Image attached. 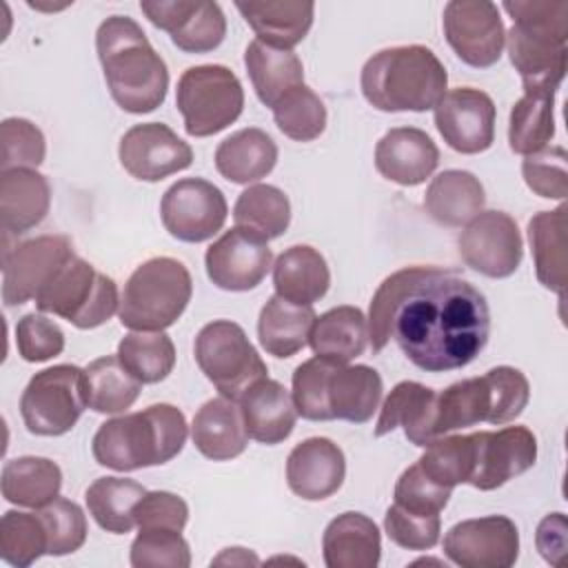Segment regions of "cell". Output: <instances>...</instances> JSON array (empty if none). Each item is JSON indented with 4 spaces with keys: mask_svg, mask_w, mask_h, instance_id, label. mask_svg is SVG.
<instances>
[{
    "mask_svg": "<svg viewBox=\"0 0 568 568\" xmlns=\"http://www.w3.org/2000/svg\"><path fill=\"white\" fill-rule=\"evenodd\" d=\"M133 519L140 530H175L182 532L189 521L186 501L169 490L144 493L133 506Z\"/></svg>",
    "mask_w": 568,
    "mask_h": 568,
    "instance_id": "cell-57",
    "label": "cell"
},
{
    "mask_svg": "<svg viewBox=\"0 0 568 568\" xmlns=\"http://www.w3.org/2000/svg\"><path fill=\"white\" fill-rule=\"evenodd\" d=\"M417 459L422 470L439 486L455 488L457 484H468L475 470L477 439L470 435H439Z\"/></svg>",
    "mask_w": 568,
    "mask_h": 568,
    "instance_id": "cell-44",
    "label": "cell"
},
{
    "mask_svg": "<svg viewBox=\"0 0 568 568\" xmlns=\"http://www.w3.org/2000/svg\"><path fill=\"white\" fill-rule=\"evenodd\" d=\"M38 515L47 528V555H71L87 541V517L75 501L55 497L51 504L38 508Z\"/></svg>",
    "mask_w": 568,
    "mask_h": 568,
    "instance_id": "cell-48",
    "label": "cell"
},
{
    "mask_svg": "<svg viewBox=\"0 0 568 568\" xmlns=\"http://www.w3.org/2000/svg\"><path fill=\"white\" fill-rule=\"evenodd\" d=\"M566 530L568 528H566L564 513L546 515L537 526V535H535L537 550L552 566H557L566 552Z\"/></svg>",
    "mask_w": 568,
    "mask_h": 568,
    "instance_id": "cell-58",
    "label": "cell"
},
{
    "mask_svg": "<svg viewBox=\"0 0 568 568\" xmlns=\"http://www.w3.org/2000/svg\"><path fill=\"white\" fill-rule=\"evenodd\" d=\"M493 415V390L486 375L468 377L450 384L446 390L437 393L435 402V437L450 430L468 428L475 424H490Z\"/></svg>",
    "mask_w": 568,
    "mask_h": 568,
    "instance_id": "cell-38",
    "label": "cell"
},
{
    "mask_svg": "<svg viewBox=\"0 0 568 568\" xmlns=\"http://www.w3.org/2000/svg\"><path fill=\"white\" fill-rule=\"evenodd\" d=\"M497 109L488 93L457 87L435 104V126L444 142L464 155H475L495 142Z\"/></svg>",
    "mask_w": 568,
    "mask_h": 568,
    "instance_id": "cell-16",
    "label": "cell"
},
{
    "mask_svg": "<svg viewBox=\"0 0 568 568\" xmlns=\"http://www.w3.org/2000/svg\"><path fill=\"white\" fill-rule=\"evenodd\" d=\"M444 555L462 568H510L519 557V530L504 515L466 519L448 528Z\"/></svg>",
    "mask_w": 568,
    "mask_h": 568,
    "instance_id": "cell-15",
    "label": "cell"
},
{
    "mask_svg": "<svg viewBox=\"0 0 568 568\" xmlns=\"http://www.w3.org/2000/svg\"><path fill=\"white\" fill-rule=\"evenodd\" d=\"M193 295L189 268L175 257H151L129 275L118 306L131 331H164L186 311Z\"/></svg>",
    "mask_w": 568,
    "mask_h": 568,
    "instance_id": "cell-6",
    "label": "cell"
},
{
    "mask_svg": "<svg viewBox=\"0 0 568 568\" xmlns=\"http://www.w3.org/2000/svg\"><path fill=\"white\" fill-rule=\"evenodd\" d=\"M308 344L317 357L348 364L368 344V322L357 306H335L315 317Z\"/></svg>",
    "mask_w": 568,
    "mask_h": 568,
    "instance_id": "cell-36",
    "label": "cell"
},
{
    "mask_svg": "<svg viewBox=\"0 0 568 568\" xmlns=\"http://www.w3.org/2000/svg\"><path fill=\"white\" fill-rule=\"evenodd\" d=\"M566 213L561 202L555 211H539L528 222V242L537 280L564 300L566 291Z\"/></svg>",
    "mask_w": 568,
    "mask_h": 568,
    "instance_id": "cell-34",
    "label": "cell"
},
{
    "mask_svg": "<svg viewBox=\"0 0 568 568\" xmlns=\"http://www.w3.org/2000/svg\"><path fill=\"white\" fill-rule=\"evenodd\" d=\"M213 566H257L260 559L246 548H224L213 561Z\"/></svg>",
    "mask_w": 568,
    "mask_h": 568,
    "instance_id": "cell-59",
    "label": "cell"
},
{
    "mask_svg": "<svg viewBox=\"0 0 568 568\" xmlns=\"http://www.w3.org/2000/svg\"><path fill=\"white\" fill-rule=\"evenodd\" d=\"M493 390L490 424H506L521 415L530 399V384L519 368L495 366L486 373Z\"/></svg>",
    "mask_w": 568,
    "mask_h": 568,
    "instance_id": "cell-56",
    "label": "cell"
},
{
    "mask_svg": "<svg viewBox=\"0 0 568 568\" xmlns=\"http://www.w3.org/2000/svg\"><path fill=\"white\" fill-rule=\"evenodd\" d=\"M439 151L430 135L415 126H395L375 146V169L399 186H417L433 175Z\"/></svg>",
    "mask_w": 568,
    "mask_h": 568,
    "instance_id": "cell-22",
    "label": "cell"
},
{
    "mask_svg": "<svg viewBox=\"0 0 568 568\" xmlns=\"http://www.w3.org/2000/svg\"><path fill=\"white\" fill-rule=\"evenodd\" d=\"M475 439V470L468 484L477 490H495L524 475L537 462V437L526 426L479 430Z\"/></svg>",
    "mask_w": 568,
    "mask_h": 568,
    "instance_id": "cell-20",
    "label": "cell"
},
{
    "mask_svg": "<svg viewBox=\"0 0 568 568\" xmlns=\"http://www.w3.org/2000/svg\"><path fill=\"white\" fill-rule=\"evenodd\" d=\"M209 280L222 291H251L273 266V251L260 235L233 226L224 231L204 255Z\"/></svg>",
    "mask_w": 568,
    "mask_h": 568,
    "instance_id": "cell-18",
    "label": "cell"
},
{
    "mask_svg": "<svg viewBox=\"0 0 568 568\" xmlns=\"http://www.w3.org/2000/svg\"><path fill=\"white\" fill-rule=\"evenodd\" d=\"M390 337L406 359L426 373L464 368L488 344V302L457 271L439 266L406 293L395 311Z\"/></svg>",
    "mask_w": 568,
    "mask_h": 568,
    "instance_id": "cell-1",
    "label": "cell"
},
{
    "mask_svg": "<svg viewBox=\"0 0 568 568\" xmlns=\"http://www.w3.org/2000/svg\"><path fill=\"white\" fill-rule=\"evenodd\" d=\"M51 206L49 180L36 169L0 173V224L7 235H22L38 226Z\"/></svg>",
    "mask_w": 568,
    "mask_h": 568,
    "instance_id": "cell-24",
    "label": "cell"
},
{
    "mask_svg": "<svg viewBox=\"0 0 568 568\" xmlns=\"http://www.w3.org/2000/svg\"><path fill=\"white\" fill-rule=\"evenodd\" d=\"M246 24L257 40L277 49H293L313 27V2L297 0H266V2H235Z\"/></svg>",
    "mask_w": 568,
    "mask_h": 568,
    "instance_id": "cell-30",
    "label": "cell"
},
{
    "mask_svg": "<svg viewBox=\"0 0 568 568\" xmlns=\"http://www.w3.org/2000/svg\"><path fill=\"white\" fill-rule=\"evenodd\" d=\"M315 317L313 306H302L280 295L268 297L257 320V337L262 348L280 359L293 357L308 344Z\"/></svg>",
    "mask_w": 568,
    "mask_h": 568,
    "instance_id": "cell-35",
    "label": "cell"
},
{
    "mask_svg": "<svg viewBox=\"0 0 568 568\" xmlns=\"http://www.w3.org/2000/svg\"><path fill=\"white\" fill-rule=\"evenodd\" d=\"M566 149L546 146L532 155H526L521 162V175L526 186L539 197L566 200L568 195V169H566Z\"/></svg>",
    "mask_w": 568,
    "mask_h": 568,
    "instance_id": "cell-52",
    "label": "cell"
},
{
    "mask_svg": "<svg viewBox=\"0 0 568 568\" xmlns=\"http://www.w3.org/2000/svg\"><path fill=\"white\" fill-rule=\"evenodd\" d=\"M149 22L166 31L173 44L186 53H206L222 44L226 18L217 2L195 0H142Z\"/></svg>",
    "mask_w": 568,
    "mask_h": 568,
    "instance_id": "cell-19",
    "label": "cell"
},
{
    "mask_svg": "<svg viewBox=\"0 0 568 568\" xmlns=\"http://www.w3.org/2000/svg\"><path fill=\"white\" fill-rule=\"evenodd\" d=\"M226 213L224 193L202 178L178 180L160 202V217L169 235L189 244L211 240L224 226Z\"/></svg>",
    "mask_w": 568,
    "mask_h": 568,
    "instance_id": "cell-11",
    "label": "cell"
},
{
    "mask_svg": "<svg viewBox=\"0 0 568 568\" xmlns=\"http://www.w3.org/2000/svg\"><path fill=\"white\" fill-rule=\"evenodd\" d=\"M47 528L38 513L7 510L0 519V557L16 566L27 568L47 555Z\"/></svg>",
    "mask_w": 568,
    "mask_h": 568,
    "instance_id": "cell-47",
    "label": "cell"
},
{
    "mask_svg": "<svg viewBox=\"0 0 568 568\" xmlns=\"http://www.w3.org/2000/svg\"><path fill=\"white\" fill-rule=\"evenodd\" d=\"M120 306L113 277L95 271L93 264L73 255L36 295V308L51 313L75 328H95L109 322Z\"/></svg>",
    "mask_w": 568,
    "mask_h": 568,
    "instance_id": "cell-7",
    "label": "cell"
},
{
    "mask_svg": "<svg viewBox=\"0 0 568 568\" xmlns=\"http://www.w3.org/2000/svg\"><path fill=\"white\" fill-rule=\"evenodd\" d=\"M118 155L124 171L142 182H160L193 162V149L162 122L133 124L122 135Z\"/></svg>",
    "mask_w": 568,
    "mask_h": 568,
    "instance_id": "cell-17",
    "label": "cell"
},
{
    "mask_svg": "<svg viewBox=\"0 0 568 568\" xmlns=\"http://www.w3.org/2000/svg\"><path fill=\"white\" fill-rule=\"evenodd\" d=\"M435 402L437 393L419 382H399L379 408L375 424V437L393 433L397 426L404 428V435L410 444L424 448L435 439Z\"/></svg>",
    "mask_w": 568,
    "mask_h": 568,
    "instance_id": "cell-25",
    "label": "cell"
},
{
    "mask_svg": "<svg viewBox=\"0 0 568 568\" xmlns=\"http://www.w3.org/2000/svg\"><path fill=\"white\" fill-rule=\"evenodd\" d=\"M444 36L462 62L488 69L499 62L506 29L495 2L450 0L444 7Z\"/></svg>",
    "mask_w": 568,
    "mask_h": 568,
    "instance_id": "cell-12",
    "label": "cell"
},
{
    "mask_svg": "<svg viewBox=\"0 0 568 568\" xmlns=\"http://www.w3.org/2000/svg\"><path fill=\"white\" fill-rule=\"evenodd\" d=\"M459 255L473 271L501 280L513 275L524 257V242L517 222L504 211H481L457 240Z\"/></svg>",
    "mask_w": 568,
    "mask_h": 568,
    "instance_id": "cell-13",
    "label": "cell"
},
{
    "mask_svg": "<svg viewBox=\"0 0 568 568\" xmlns=\"http://www.w3.org/2000/svg\"><path fill=\"white\" fill-rule=\"evenodd\" d=\"M384 530L388 539L406 550H428L439 541V515H415L393 504L384 515Z\"/></svg>",
    "mask_w": 568,
    "mask_h": 568,
    "instance_id": "cell-55",
    "label": "cell"
},
{
    "mask_svg": "<svg viewBox=\"0 0 568 568\" xmlns=\"http://www.w3.org/2000/svg\"><path fill=\"white\" fill-rule=\"evenodd\" d=\"M244 67L262 104L273 109L291 89L304 84L302 60L291 49H277L260 42H248Z\"/></svg>",
    "mask_w": 568,
    "mask_h": 568,
    "instance_id": "cell-33",
    "label": "cell"
},
{
    "mask_svg": "<svg viewBox=\"0 0 568 568\" xmlns=\"http://www.w3.org/2000/svg\"><path fill=\"white\" fill-rule=\"evenodd\" d=\"M133 568H189L191 550L182 532L140 530L131 544Z\"/></svg>",
    "mask_w": 568,
    "mask_h": 568,
    "instance_id": "cell-51",
    "label": "cell"
},
{
    "mask_svg": "<svg viewBox=\"0 0 568 568\" xmlns=\"http://www.w3.org/2000/svg\"><path fill=\"white\" fill-rule=\"evenodd\" d=\"M42 131L24 118H7L0 124V169H36L44 162Z\"/></svg>",
    "mask_w": 568,
    "mask_h": 568,
    "instance_id": "cell-50",
    "label": "cell"
},
{
    "mask_svg": "<svg viewBox=\"0 0 568 568\" xmlns=\"http://www.w3.org/2000/svg\"><path fill=\"white\" fill-rule=\"evenodd\" d=\"M335 362L324 357H311L302 362L293 371V404L297 415H302L308 422H331V410L326 402V384L328 375L333 371Z\"/></svg>",
    "mask_w": 568,
    "mask_h": 568,
    "instance_id": "cell-49",
    "label": "cell"
},
{
    "mask_svg": "<svg viewBox=\"0 0 568 568\" xmlns=\"http://www.w3.org/2000/svg\"><path fill=\"white\" fill-rule=\"evenodd\" d=\"M175 106L191 138H209L233 124L244 109V89L224 64L189 67L175 89Z\"/></svg>",
    "mask_w": 568,
    "mask_h": 568,
    "instance_id": "cell-8",
    "label": "cell"
},
{
    "mask_svg": "<svg viewBox=\"0 0 568 568\" xmlns=\"http://www.w3.org/2000/svg\"><path fill=\"white\" fill-rule=\"evenodd\" d=\"M193 355L206 379L222 397L233 402L257 379L268 377V368L244 328L231 320H215L202 326L193 344Z\"/></svg>",
    "mask_w": 568,
    "mask_h": 568,
    "instance_id": "cell-9",
    "label": "cell"
},
{
    "mask_svg": "<svg viewBox=\"0 0 568 568\" xmlns=\"http://www.w3.org/2000/svg\"><path fill=\"white\" fill-rule=\"evenodd\" d=\"M277 162V144L255 126L240 129L215 149L217 173L233 184H251L266 178Z\"/></svg>",
    "mask_w": 568,
    "mask_h": 568,
    "instance_id": "cell-32",
    "label": "cell"
},
{
    "mask_svg": "<svg viewBox=\"0 0 568 568\" xmlns=\"http://www.w3.org/2000/svg\"><path fill=\"white\" fill-rule=\"evenodd\" d=\"M146 488L126 477H98L84 493L89 515L95 524L113 535L133 530V506L144 497Z\"/></svg>",
    "mask_w": 568,
    "mask_h": 568,
    "instance_id": "cell-39",
    "label": "cell"
},
{
    "mask_svg": "<svg viewBox=\"0 0 568 568\" xmlns=\"http://www.w3.org/2000/svg\"><path fill=\"white\" fill-rule=\"evenodd\" d=\"M184 413L173 404H151L140 413L120 415L100 424L91 450L100 466L131 473L171 462L186 444Z\"/></svg>",
    "mask_w": 568,
    "mask_h": 568,
    "instance_id": "cell-4",
    "label": "cell"
},
{
    "mask_svg": "<svg viewBox=\"0 0 568 568\" xmlns=\"http://www.w3.org/2000/svg\"><path fill=\"white\" fill-rule=\"evenodd\" d=\"M324 564L328 568H375L382 557V537L364 513H342L324 530Z\"/></svg>",
    "mask_w": 568,
    "mask_h": 568,
    "instance_id": "cell-26",
    "label": "cell"
},
{
    "mask_svg": "<svg viewBox=\"0 0 568 568\" xmlns=\"http://www.w3.org/2000/svg\"><path fill=\"white\" fill-rule=\"evenodd\" d=\"M484 204L486 193L479 178L462 169L437 173L424 193L426 213L444 226L468 224L484 211Z\"/></svg>",
    "mask_w": 568,
    "mask_h": 568,
    "instance_id": "cell-31",
    "label": "cell"
},
{
    "mask_svg": "<svg viewBox=\"0 0 568 568\" xmlns=\"http://www.w3.org/2000/svg\"><path fill=\"white\" fill-rule=\"evenodd\" d=\"M246 435L260 444L275 446L284 442L297 422L291 393L275 379H257L237 399Z\"/></svg>",
    "mask_w": 568,
    "mask_h": 568,
    "instance_id": "cell-23",
    "label": "cell"
},
{
    "mask_svg": "<svg viewBox=\"0 0 568 568\" xmlns=\"http://www.w3.org/2000/svg\"><path fill=\"white\" fill-rule=\"evenodd\" d=\"M235 226L246 229L262 240H277L291 224V202L273 184H253L244 189L233 206Z\"/></svg>",
    "mask_w": 568,
    "mask_h": 568,
    "instance_id": "cell-40",
    "label": "cell"
},
{
    "mask_svg": "<svg viewBox=\"0 0 568 568\" xmlns=\"http://www.w3.org/2000/svg\"><path fill=\"white\" fill-rule=\"evenodd\" d=\"M439 266H406L402 271H395L388 275L379 288L375 291L368 308V342L373 346V353L384 351V346L390 342V331H393V317L406 293L433 275Z\"/></svg>",
    "mask_w": 568,
    "mask_h": 568,
    "instance_id": "cell-45",
    "label": "cell"
},
{
    "mask_svg": "<svg viewBox=\"0 0 568 568\" xmlns=\"http://www.w3.org/2000/svg\"><path fill=\"white\" fill-rule=\"evenodd\" d=\"M87 406L84 368L75 364H58L36 373L20 397L22 422L29 433L40 437L69 433Z\"/></svg>",
    "mask_w": 568,
    "mask_h": 568,
    "instance_id": "cell-10",
    "label": "cell"
},
{
    "mask_svg": "<svg viewBox=\"0 0 568 568\" xmlns=\"http://www.w3.org/2000/svg\"><path fill=\"white\" fill-rule=\"evenodd\" d=\"M446 84V67L424 44L382 49L364 62L359 75L366 102L386 113L435 109Z\"/></svg>",
    "mask_w": 568,
    "mask_h": 568,
    "instance_id": "cell-5",
    "label": "cell"
},
{
    "mask_svg": "<svg viewBox=\"0 0 568 568\" xmlns=\"http://www.w3.org/2000/svg\"><path fill=\"white\" fill-rule=\"evenodd\" d=\"M273 286L275 295L302 306H313L326 295L331 271L317 248L295 244L277 255L273 264Z\"/></svg>",
    "mask_w": 568,
    "mask_h": 568,
    "instance_id": "cell-29",
    "label": "cell"
},
{
    "mask_svg": "<svg viewBox=\"0 0 568 568\" xmlns=\"http://www.w3.org/2000/svg\"><path fill=\"white\" fill-rule=\"evenodd\" d=\"M87 402L89 408L104 415L124 413L131 408L142 390V382L135 379L118 359V355H104L93 359L84 368Z\"/></svg>",
    "mask_w": 568,
    "mask_h": 568,
    "instance_id": "cell-41",
    "label": "cell"
},
{
    "mask_svg": "<svg viewBox=\"0 0 568 568\" xmlns=\"http://www.w3.org/2000/svg\"><path fill=\"white\" fill-rule=\"evenodd\" d=\"M555 135V95L526 93L513 104L508 144L517 155H532L550 144Z\"/></svg>",
    "mask_w": 568,
    "mask_h": 568,
    "instance_id": "cell-42",
    "label": "cell"
},
{
    "mask_svg": "<svg viewBox=\"0 0 568 568\" xmlns=\"http://www.w3.org/2000/svg\"><path fill=\"white\" fill-rule=\"evenodd\" d=\"M195 448L213 462H226L244 453L248 435L240 406L233 399L215 397L204 402L191 424Z\"/></svg>",
    "mask_w": 568,
    "mask_h": 568,
    "instance_id": "cell-27",
    "label": "cell"
},
{
    "mask_svg": "<svg viewBox=\"0 0 568 568\" xmlns=\"http://www.w3.org/2000/svg\"><path fill=\"white\" fill-rule=\"evenodd\" d=\"M273 120L286 138L311 142L326 129V106L311 87L300 84L273 106Z\"/></svg>",
    "mask_w": 568,
    "mask_h": 568,
    "instance_id": "cell-46",
    "label": "cell"
},
{
    "mask_svg": "<svg viewBox=\"0 0 568 568\" xmlns=\"http://www.w3.org/2000/svg\"><path fill=\"white\" fill-rule=\"evenodd\" d=\"M67 235H40L18 242L2 253V302L20 306L36 300L40 288L73 257Z\"/></svg>",
    "mask_w": 568,
    "mask_h": 568,
    "instance_id": "cell-14",
    "label": "cell"
},
{
    "mask_svg": "<svg viewBox=\"0 0 568 568\" xmlns=\"http://www.w3.org/2000/svg\"><path fill=\"white\" fill-rule=\"evenodd\" d=\"M346 475L342 448L328 437H308L300 442L286 459L288 488L306 499L322 501L339 490Z\"/></svg>",
    "mask_w": 568,
    "mask_h": 568,
    "instance_id": "cell-21",
    "label": "cell"
},
{
    "mask_svg": "<svg viewBox=\"0 0 568 568\" xmlns=\"http://www.w3.org/2000/svg\"><path fill=\"white\" fill-rule=\"evenodd\" d=\"M2 497L16 506L42 508L51 504L62 488V470L47 457H16L2 466Z\"/></svg>",
    "mask_w": 568,
    "mask_h": 568,
    "instance_id": "cell-37",
    "label": "cell"
},
{
    "mask_svg": "<svg viewBox=\"0 0 568 568\" xmlns=\"http://www.w3.org/2000/svg\"><path fill=\"white\" fill-rule=\"evenodd\" d=\"M16 346L24 362H47L64 351V333L44 313H27L16 324Z\"/></svg>",
    "mask_w": 568,
    "mask_h": 568,
    "instance_id": "cell-54",
    "label": "cell"
},
{
    "mask_svg": "<svg viewBox=\"0 0 568 568\" xmlns=\"http://www.w3.org/2000/svg\"><path fill=\"white\" fill-rule=\"evenodd\" d=\"M501 7L513 18L506 33L508 55L524 91L555 95L568 62V2L508 0Z\"/></svg>",
    "mask_w": 568,
    "mask_h": 568,
    "instance_id": "cell-3",
    "label": "cell"
},
{
    "mask_svg": "<svg viewBox=\"0 0 568 568\" xmlns=\"http://www.w3.org/2000/svg\"><path fill=\"white\" fill-rule=\"evenodd\" d=\"M118 359L142 384H158L175 366V346L164 331H131L118 344Z\"/></svg>",
    "mask_w": 568,
    "mask_h": 568,
    "instance_id": "cell-43",
    "label": "cell"
},
{
    "mask_svg": "<svg viewBox=\"0 0 568 568\" xmlns=\"http://www.w3.org/2000/svg\"><path fill=\"white\" fill-rule=\"evenodd\" d=\"M382 390L384 384L375 368L366 364H335L326 384L331 417L351 424L368 422L379 408Z\"/></svg>",
    "mask_w": 568,
    "mask_h": 568,
    "instance_id": "cell-28",
    "label": "cell"
},
{
    "mask_svg": "<svg viewBox=\"0 0 568 568\" xmlns=\"http://www.w3.org/2000/svg\"><path fill=\"white\" fill-rule=\"evenodd\" d=\"M95 51L120 109L142 115L164 102L169 69L133 18L109 16L95 31Z\"/></svg>",
    "mask_w": 568,
    "mask_h": 568,
    "instance_id": "cell-2",
    "label": "cell"
},
{
    "mask_svg": "<svg viewBox=\"0 0 568 568\" xmlns=\"http://www.w3.org/2000/svg\"><path fill=\"white\" fill-rule=\"evenodd\" d=\"M450 495L453 488L435 484L417 462L408 466L395 484V504L415 515H439Z\"/></svg>",
    "mask_w": 568,
    "mask_h": 568,
    "instance_id": "cell-53",
    "label": "cell"
}]
</instances>
